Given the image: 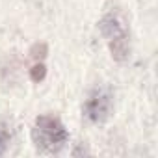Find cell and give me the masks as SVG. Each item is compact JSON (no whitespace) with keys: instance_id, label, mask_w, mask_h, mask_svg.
Returning <instances> with one entry per match:
<instances>
[{"instance_id":"cell-3","label":"cell","mask_w":158,"mask_h":158,"mask_svg":"<svg viewBox=\"0 0 158 158\" xmlns=\"http://www.w3.org/2000/svg\"><path fill=\"white\" fill-rule=\"evenodd\" d=\"M99 30L101 34L106 37V41H115V39H123V37H128V32L125 28V24L119 21L117 15L114 13H106L101 21H99Z\"/></svg>"},{"instance_id":"cell-5","label":"cell","mask_w":158,"mask_h":158,"mask_svg":"<svg viewBox=\"0 0 158 158\" xmlns=\"http://www.w3.org/2000/svg\"><path fill=\"white\" fill-rule=\"evenodd\" d=\"M30 80L32 82H35V84H39L41 80H43V78L47 76V67H45V63H34L32 67H30Z\"/></svg>"},{"instance_id":"cell-2","label":"cell","mask_w":158,"mask_h":158,"mask_svg":"<svg viewBox=\"0 0 158 158\" xmlns=\"http://www.w3.org/2000/svg\"><path fill=\"white\" fill-rule=\"evenodd\" d=\"M112 108H114V97L110 89L97 88L89 93V97L84 102V115L91 123H102L110 117Z\"/></svg>"},{"instance_id":"cell-1","label":"cell","mask_w":158,"mask_h":158,"mask_svg":"<svg viewBox=\"0 0 158 158\" xmlns=\"http://www.w3.org/2000/svg\"><path fill=\"white\" fill-rule=\"evenodd\" d=\"M32 139L41 152H58L69 139V132L63 123L54 115H39L35 117V125L32 128Z\"/></svg>"},{"instance_id":"cell-4","label":"cell","mask_w":158,"mask_h":158,"mask_svg":"<svg viewBox=\"0 0 158 158\" xmlns=\"http://www.w3.org/2000/svg\"><path fill=\"white\" fill-rule=\"evenodd\" d=\"M10 141H11V130H10V125L0 121V156L6 152V149L10 147Z\"/></svg>"},{"instance_id":"cell-6","label":"cell","mask_w":158,"mask_h":158,"mask_svg":"<svg viewBox=\"0 0 158 158\" xmlns=\"http://www.w3.org/2000/svg\"><path fill=\"white\" fill-rule=\"evenodd\" d=\"M47 52H48L47 43H35V45L32 47V50H30L32 58H45V56H47Z\"/></svg>"}]
</instances>
